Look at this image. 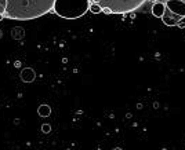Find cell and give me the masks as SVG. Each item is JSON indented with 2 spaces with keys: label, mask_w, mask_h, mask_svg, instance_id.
<instances>
[{
  "label": "cell",
  "mask_w": 185,
  "mask_h": 150,
  "mask_svg": "<svg viewBox=\"0 0 185 150\" xmlns=\"http://www.w3.org/2000/svg\"><path fill=\"white\" fill-rule=\"evenodd\" d=\"M145 3V0H101V7H108L115 14H127L135 11Z\"/></svg>",
  "instance_id": "4"
},
{
  "label": "cell",
  "mask_w": 185,
  "mask_h": 150,
  "mask_svg": "<svg viewBox=\"0 0 185 150\" xmlns=\"http://www.w3.org/2000/svg\"><path fill=\"white\" fill-rule=\"evenodd\" d=\"M113 150H123V149H120V147H116V149H113Z\"/></svg>",
  "instance_id": "13"
},
{
  "label": "cell",
  "mask_w": 185,
  "mask_h": 150,
  "mask_svg": "<svg viewBox=\"0 0 185 150\" xmlns=\"http://www.w3.org/2000/svg\"><path fill=\"white\" fill-rule=\"evenodd\" d=\"M1 18H3V14H0V20H1Z\"/></svg>",
  "instance_id": "14"
},
{
  "label": "cell",
  "mask_w": 185,
  "mask_h": 150,
  "mask_svg": "<svg viewBox=\"0 0 185 150\" xmlns=\"http://www.w3.org/2000/svg\"><path fill=\"white\" fill-rule=\"evenodd\" d=\"M89 10L92 12V14H100V12H101V10H102V7H101L100 4H97V3H92V4H90Z\"/></svg>",
  "instance_id": "8"
},
{
  "label": "cell",
  "mask_w": 185,
  "mask_h": 150,
  "mask_svg": "<svg viewBox=\"0 0 185 150\" xmlns=\"http://www.w3.org/2000/svg\"><path fill=\"white\" fill-rule=\"evenodd\" d=\"M6 4H7V0H0V14H4V11H6Z\"/></svg>",
  "instance_id": "9"
},
{
  "label": "cell",
  "mask_w": 185,
  "mask_h": 150,
  "mask_svg": "<svg viewBox=\"0 0 185 150\" xmlns=\"http://www.w3.org/2000/svg\"><path fill=\"white\" fill-rule=\"evenodd\" d=\"M152 14L156 17V18H162L163 14H165V3L156 1V3L152 6Z\"/></svg>",
  "instance_id": "6"
},
{
  "label": "cell",
  "mask_w": 185,
  "mask_h": 150,
  "mask_svg": "<svg viewBox=\"0 0 185 150\" xmlns=\"http://www.w3.org/2000/svg\"><path fill=\"white\" fill-rule=\"evenodd\" d=\"M37 113L42 117H48V116L51 114V107L48 106V105H40L39 109H37Z\"/></svg>",
  "instance_id": "7"
},
{
  "label": "cell",
  "mask_w": 185,
  "mask_h": 150,
  "mask_svg": "<svg viewBox=\"0 0 185 150\" xmlns=\"http://www.w3.org/2000/svg\"><path fill=\"white\" fill-rule=\"evenodd\" d=\"M101 12H104V14H106V15H109V14H112V10L108 7H102V10H101Z\"/></svg>",
  "instance_id": "12"
},
{
  "label": "cell",
  "mask_w": 185,
  "mask_h": 150,
  "mask_svg": "<svg viewBox=\"0 0 185 150\" xmlns=\"http://www.w3.org/2000/svg\"><path fill=\"white\" fill-rule=\"evenodd\" d=\"M89 1L90 0H55L52 11L65 20H76L89 10Z\"/></svg>",
  "instance_id": "2"
},
{
  "label": "cell",
  "mask_w": 185,
  "mask_h": 150,
  "mask_svg": "<svg viewBox=\"0 0 185 150\" xmlns=\"http://www.w3.org/2000/svg\"><path fill=\"white\" fill-rule=\"evenodd\" d=\"M177 26H178V28H185V17H182V18H181V20H180V21H178V22H177Z\"/></svg>",
  "instance_id": "11"
},
{
  "label": "cell",
  "mask_w": 185,
  "mask_h": 150,
  "mask_svg": "<svg viewBox=\"0 0 185 150\" xmlns=\"http://www.w3.org/2000/svg\"><path fill=\"white\" fill-rule=\"evenodd\" d=\"M185 17L184 0H167L165 3V14L162 17L163 24L167 26H177V22Z\"/></svg>",
  "instance_id": "3"
},
{
  "label": "cell",
  "mask_w": 185,
  "mask_h": 150,
  "mask_svg": "<svg viewBox=\"0 0 185 150\" xmlns=\"http://www.w3.org/2000/svg\"><path fill=\"white\" fill-rule=\"evenodd\" d=\"M35 77H36V75H35V72H33L32 67H25V69H22V72H21V79H22V81H25V83H32L33 80H35Z\"/></svg>",
  "instance_id": "5"
},
{
  "label": "cell",
  "mask_w": 185,
  "mask_h": 150,
  "mask_svg": "<svg viewBox=\"0 0 185 150\" xmlns=\"http://www.w3.org/2000/svg\"><path fill=\"white\" fill-rule=\"evenodd\" d=\"M55 0H7L3 15L10 20L31 21L52 11Z\"/></svg>",
  "instance_id": "1"
},
{
  "label": "cell",
  "mask_w": 185,
  "mask_h": 150,
  "mask_svg": "<svg viewBox=\"0 0 185 150\" xmlns=\"http://www.w3.org/2000/svg\"><path fill=\"white\" fill-rule=\"evenodd\" d=\"M42 131H43L44 134H48V132L51 131V127L48 125V124H43V125H42Z\"/></svg>",
  "instance_id": "10"
}]
</instances>
